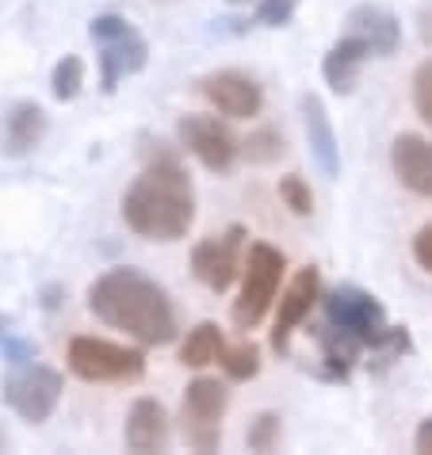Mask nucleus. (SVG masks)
Instances as JSON below:
<instances>
[{"label":"nucleus","instance_id":"nucleus-1","mask_svg":"<svg viewBox=\"0 0 432 455\" xmlns=\"http://www.w3.org/2000/svg\"><path fill=\"white\" fill-rule=\"evenodd\" d=\"M88 310L104 325L134 337L146 348L172 345L176 333H180V318H176L169 291L154 275L131 268V264H119V268L96 275L92 287H88Z\"/></svg>","mask_w":432,"mask_h":455},{"label":"nucleus","instance_id":"nucleus-2","mask_svg":"<svg viewBox=\"0 0 432 455\" xmlns=\"http://www.w3.org/2000/svg\"><path fill=\"white\" fill-rule=\"evenodd\" d=\"M123 222L146 242L169 245L188 237L196 222V188L169 149H157L123 192Z\"/></svg>","mask_w":432,"mask_h":455},{"label":"nucleus","instance_id":"nucleus-3","mask_svg":"<svg viewBox=\"0 0 432 455\" xmlns=\"http://www.w3.org/2000/svg\"><path fill=\"white\" fill-rule=\"evenodd\" d=\"M325 302V325L333 330L348 333L352 340H360L364 348H372L379 360H398L402 352H410V333L405 325H390L387 322V310L372 291L364 287H333L329 295L322 299Z\"/></svg>","mask_w":432,"mask_h":455},{"label":"nucleus","instance_id":"nucleus-4","mask_svg":"<svg viewBox=\"0 0 432 455\" xmlns=\"http://www.w3.org/2000/svg\"><path fill=\"white\" fill-rule=\"evenodd\" d=\"M287 272L284 252L268 242H252L245 249V264H241V295L234 299L230 318L237 330H257L264 322V314L272 310V302L279 295V280Z\"/></svg>","mask_w":432,"mask_h":455},{"label":"nucleus","instance_id":"nucleus-5","mask_svg":"<svg viewBox=\"0 0 432 455\" xmlns=\"http://www.w3.org/2000/svg\"><path fill=\"white\" fill-rule=\"evenodd\" d=\"M88 39L100 50V88L104 92H116L123 77L142 73L149 61V43L142 39V31L126 16H116V12L88 23Z\"/></svg>","mask_w":432,"mask_h":455},{"label":"nucleus","instance_id":"nucleus-6","mask_svg":"<svg viewBox=\"0 0 432 455\" xmlns=\"http://www.w3.org/2000/svg\"><path fill=\"white\" fill-rule=\"evenodd\" d=\"M61 390H66L61 371L28 360V363H16V371L4 375L0 398H4V406L16 417H23L28 425H43V421L54 417L58 402H61Z\"/></svg>","mask_w":432,"mask_h":455},{"label":"nucleus","instance_id":"nucleus-7","mask_svg":"<svg viewBox=\"0 0 432 455\" xmlns=\"http://www.w3.org/2000/svg\"><path fill=\"white\" fill-rule=\"evenodd\" d=\"M69 371L84 383H126V379L146 375V356L138 348L116 345V340L104 337H73Z\"/></svg>","mask_w":432,"mask_h":455},{"label":"nucleus","instance_id":"nucleus-8","mask_svg":"<svg viewBox=\"0 0 432 455\" xmlns=\"http://www.w3.org/2000/svg\"><path fill=\"white\" fill-rule=\"evenodd\" d=\"M226 406H230V395H226V387L219 379L199 375L188 383V395L180 406V428H184V440L196 451H214L222 444Z\"/></svg>","mask_w":432,"mask_h":455},{"label":"nucleus","instance_id":"nucleus-9","mask_svg":"<svg viewBox=\"0 0 432 455\" xmlns=\"http://www.w3.org/2000/svg\"><path fill=\"white\" fill-rule=\"evenodd\" d=\"M245 226H230L226 234L203 237L192 249V272L203 287H211L214 295H222L226 287L237 280L241 264H245Z\"/></svg>","mask_w":432,"mask_h":455},{"label":"nucleus","instance_id":"nucleus-10","mask_svg":"<svg viewBox=\"0 0 432 455\" xmlns=\"http://www.w3.org/2000/svg\"><path fill=\"white\" fill-rule=\"evenodd\" d=\"M176 138H180V146L188 154H196L199 165L211 172H230L234 161L241 157V142L234 138V131L214 116H184L176 123Z\"/></svg>","mask_w":432,"mask_h":455},{"label":"nucleus","instance_id":"nucleus-11","mask_svg":"<svg viewBox=\"0 0 432 455\" xmlns=\"http://www.w3.org/2000/svg\"><path fill=\"white\" fill-rule=\"evenodd\" d=\"M203 100L226 119H252L264 111V88L241 69H214L199 77Z\"/></svg>","mask_w":432,"mask_h":455},{"label":"nucleus","instance_id":"nucleus-12","mask_svg":"<svg viewBox=\"0 0 432 455\" xmlns=\"http://www.w3.org/2000/svg\"><path fill=\"white\" fill-rule=\"evenodd\" d=\"M322 299V272L307 264V268L295 272V280L287 283V291L279 295V307H276V322H272V348L276 352H287L291 337L302 322L310 318V310L317 307Z\"/></svg>","mask_w":432,"mask_h":455},{"label":"nucleus","instance_id":"nucleus-13","mask_svg":"<svg viewBox=\"0 0 432 455\" xmlns=\"http://www.w3.org/2000/svg\"><path fill=\"white\" fill-rule=\"evenodd\" d=\"M390 169L405 192L432 199V142L421 134H398L390 142Z\"/></svg>","mask_w":432,"mask_h":455},{"label":"nucleus","instance_id":"nucleus-14","mask_svg":"<svg viewBox=\"0 0 432 455\" xmlns=\"http://www.w3.org/2000/svg\"><path fill=\"white\" fill-rule=\"evenodd\" d=\"M123 440L126 448L138 451V455H154L164 451L172 440V425H169V413L157 398H138L131 413H126V428H123Z\"/></svg>","mask_w":432,"mask_h":455},{"label":"nucleus","instance_id":"nucleus-15","mask_svg":"<svg viewBox=\"0 0 432 455\" xmlns=\"http://www.w3.org/2000/svg\"><path fill=\"white\" fill-rule=\"evenodd\" d=\"M302 126H307V142H310V154L317 161V169H322L329 180L340 172V146H337V131H333V119H329V111L322 104V96L317 92H307L302 96Z\"/></svg>","mask_w":432,"mask_h":455},{"label":"nucleus","instance_id":"nucleus-16","mask_svg":"<svg viewBox=\"0 0 432 455\" xmlns=\"http://www.w3.org/2000/svg\"><path fill=\"white\" fill-rule=\"evenodd\" d=\"M367 58H375V50L367 46L360 35H345V39H337L333 46H329V54L322 61V73H325V84L333 88L337 96H348L356 81H360V69H364V61Z\"/></svg>","mask_w":432,"mask_h":455},{"label":"nucleus","instance_id":"nucleus-17","mask_svg":"<svg viewBox=\"0 0 432 455\" xmlns=\"http://www.w3.org/2000/svg\"><path fill=\"white\" fill-rule=\"evenodd\" d=\"M348 31L375 50V58H390L402 43V23L394 12L379 8V4H360L348 12Z\"/></svg>","mask_w":432,"mask_h":455},{"label":"nucleus","instance_id":"nucleus-18","mask_svg":"<svg viewBox=\"0 0 432 455\" xmlns=\"http://www.w3.org/2000/svg\"><path fill=\"white\" fill-rule=\"evenodd\" d=\"M43 134H46V111L39 104H31V100H23L4 119V154L8 157L31 154L43 142Z\"/></svg>","mask_w":432,"mask_h":455},{"label":"nucleus","instance_id":"nucleus-19","mask_svg":"<svg viewBox=\"0 0 432 455\" xmlns=\"http://www.w3.org/2000/svg\"><path fill=\"white\" fill-rule=\"evenodd\" d=\"M226 352V340H222V330L214 322H199L196 330H188L184 345H180V363L184 368H211V363H219Z\"/></svg>","mask_w":432,"mask_h":455},{"label":"nucleus","instance_id":"nucleus-20","mask_svg":"<svg viewBox=\"0 0 432 455\" xmlns=\"http://www.w3.org/2000/svg\"><path fill=\"white\" fill-rule=\"evenodd\" d=\"M287 154L284 146V134L272 131V126H260V131H252L245 142H241V157L249 161V165H272Z\"/></svg>","mask_w":432,"mask_h":455},{"label":"nucleus","instance_id":"nucleus-21","mask_svg":"<svg viewBox=\"0 0 432 455\" xmlns=\"http://www.w3.org/2000/svg\"><path fill=\"white\" fill-rule=\"evenodd\" d=\"M84 88V58L81 54H66L54 66V73H50V92H54V100H77Z\"/></svg>","mask_w":432,"mask_h":455},{"label":"nucleus","instance_id":"nucleus-22","mask_svg":"<svg viewBox=\"0 0 432 455\" xmlns=\"http://www.w3.org/2000/svg\"><path fill=\"white\" fill-rule=\"evenodd\" d=\"M219 363L234 383H249V379L260 375V348L252 345V340H245V345H237V348H226Z\"/></svg>","mask_w":432,"mask_h":455},{"label":"nucleus","instance_id":"nucleus-23","mask_svg":"<svg viewBox=\"0 0 432 455\" xmlns=\"http://www.w3.org/2000/svg\"><path fill=\"white\" fill-rule=\"evenodd\" d=\"M279 440H284V417L272 413V410H264V413L252 417V425L245 433L249 451H276Z\"/></svg>","mask_w":432,"mask_h":455},{"label":"nucleus","instance_id":"nucleus-24","mask_svg":"<svg viewBox=\"0 0 432 455\" xmlns=\"http://www.w3.org/2000/svg\"><path fill=\"white\" fill-rule=\"evenodd\" d=\"M279 199H284V207L291 214H299V219H307V214L314 211V192H310V184L302 180L299 172L279 176Z\"/></svg>","mask_w":432,"mask_h":455},{"label":"nucleus","instance_id":"nucleus-25","mask_svg":"<svg viewBox=\"0 0 432 455\" xmlns=\"http://www.w3.org/2000/svg\"><path fill=\"white\" fill-rule=\"evenodd\" d=\"M413 108L432 126V58H425L413 73Z\"/></svg>","mask_w":432,"mask_h":455},{"label":"nucleus","instance_id":"nucleus-26","mask_svg":"<svg viewBox=\"0 0 432 455\" xmlns=\"http://www.w3.org/2000/svg\"><path fill=\"white\" fill-rule=\"evenodd\" d=\"M299 0H260L257 4V20L264 28H287L291 16H295Z\"/></svg>","mask_w":432,"mask_h":455},{"label":"nucleus","instance_id":"nucleus-27","mask_svg":"<svg viewBox=\"0 0 432 455\" xmlns=\"http://www.w3.org/2000/svg\"><path fill=\"white\" fill-rule=\"evenodd\" d=\"M410 249H413V260L432 275V222H425L421 230L413 234V245Z\"/></svg>","mask_w":432,"mask_h":455},{"label":"nucleus","instance_id":"nucleus-28","mask_svg":"<svg viewBox=\"0 0 432 455\" xmlns=\"http://www.w3.org/2000/svg\"><path fill=\"white\" fill-rule=\"evenodd\" d=\"M413 448L421 451V455H432V417H425V421L417 425V433H413Z\"/></svg>","mask_w":432,"mask_h":455},{"label":"nucleus","instance_id":"nucleus-29","mask_svg":"<svg viewBox=\"0 0 432 455\" xmlns=\"http://www.w3.org/2000/svg\"><path fill=\"white\" fill-rule=\"evenodd\" d=\"M230 4H249V0H230Z\"/></svg>","mask_w":432,"mask_h":455}]
</instances>
